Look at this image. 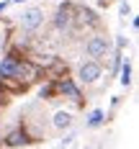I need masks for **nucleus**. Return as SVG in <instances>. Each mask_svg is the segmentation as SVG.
I'll return each mask as SVG.
<instances>
[{
  "mask_svg": "<svg viewBox=\"0 0 139 149\" xmlns=\"http://www.w3.org/2000/svg\"><path fill=\"white\" fill-rule=\"evenodd\" d=\"M108 49H111V44H108L106 36H90V39H88V44H85V52H88V57H93V59L106 57Z\"/></svg>",
  "mask_w": 139,
  "mask_h": 149,
  "instance_id": "1",
  "label": "nucleus"
},
{
  "mask_svg": "<svg viewBox=\"0 0 139 149\" xmlns=\"http://www.w3.org/2000/svg\"><path fill=\"white\" fill-rule=\"evenodd\" d=\"M77 77H80V82H85V85L95 82V80L101 77V64H98V59H90V62H85V64H80Z\"/></svg>",
  "mask_w": 139,
  "mask_h": 149,
  "instance_id": "2",
  "label": "nucleus"
},
{
  "mask_svg": "<svg viewBox=\"0 0 139 149\" xmlns=\"http://www.w3.org/2000/svg\"><path fill=\"white\" fill-rule=\"evenodd\" d=\"M41 21H44V15H41L39 8H29V10H23V15H21L23 31H36L39 26H41Z\"/></svg>",
  "mask_w": 139,
  "mask_h": 149,
  "instance_id": "3",
  "label": "nucleus"
},
{
  "mask_svg": "<svg viewBox=\"0 0 139 149\" xmlns=\"http://www.w3.org/2000/svg\"><path fill=\"white\" fill-rule=\"evenodd\" d=\"M18 62H21V57H18L15 52L5 54L3 62H0V80H10V77L15 74V70H18Z\"/></svg>",
  "mask_w": 139,
  "mask_h": 149,
  "instance_id": "4",
  "label": "nucleus"
},
{
  "mask_svg": "<svg viewBox=\"0 0 139 149\" xmlns=\"http://www.w3.org/2000/svg\"><path fill=\"white\" fill-rule=\"evenodd\" d=\"M57 88H59V93H62V95H67L70 100H75V103H80V100H82V95H80V88H77L75 82L70 80V77L59 80V85H57Z\"/></svg>",
  "mask_w": 139,
  "mask_h": 149,
  "instance_id": "5",
  "label": "nucleus"
},
{
  "mask_svg": "<svg viewBox=\"0 0 139 149\" xmlns=\"http://www.w3.org/2000/svg\"><path fill=\"white\" fill-rule=\"evenodd\" d=\"M72 18H75V15H72V8H67V5H64V8H59L57 15H54V26H57L59 31H64V29H70V26H72Z\"/></svg>",
  "mask_w": 139,
  "mask_h": 149,
  "instance_id": "6",
  "label": "nucleus"
},
{
  "mask_svg": "<svg viewBox=\"0 0 139 149\" xmlns=\"http://www.w3.org/2000/svg\"><path fill=\"white\" fill-rule=\"evenodd\" d=\"M52 126H54V129H59V131H64V129H70V126H72V116H70L67 111H57V113H54V118H52Z\"/></svg>",
  "mask_w": 139,
  "mask_h": 149,
  "instance_id": "7",
  "label": "nucleus"
},
{
  "mask_svg": "<svg viewBox=\"0 0 139 149\" xmlns=\"http://www.w3.org/2000/svg\"><path fill=\"white\" fill-rule=\"evenodd\" d=\"M29 139H26V134L23 131H13V134H8V139H5V144L8 147H23Z\"/></svg>",
  "mask_w": 139,
  "mask_h": 149,
  "instance_id": "8",
  "label": "nucleus"
},
{
  "mask_svg": "<svg viewBox=\"0 0 139 149\" xmlns=\"http://www.w3.org/2000/svg\"><path fill=\"white\" fill-rule=\"evenodd\" d=\"M103 121H106V116H103V111H93L90 116H88V126H90V129H95V126H101Z\"/></svg>",
  "mask_w": 139,
  "mask_h": 149,
  "instance_id": "9",
  "label": "nucleus"
},
{
  "mask_svg": "<svg viewBox=\"0 0 139 149\" xmlns=\"http://www.w3.org/2000/svg\"><path fill=\"white\" fill-rule=\"evenodd\" d=\"M131 82V67H129V62H124L121 64V85H129Z\"/></svg>",
  "mask_w": 139,
  "mask_h": 149,
  "instance_id": "10",
  "label": "nucleus"
},
{
  "mask_svg": "<svg viewBox=\"0 0 139 149\" xmlns=\"http://www.w3.org/2000/svg\"><path fill=\"white\" fill-rule=\"evenodd\" d=\"M8 3H10V0H3V3H0V13H3L5 8H8Z\"/></svg>",
  "mask_w": 139,
  "mask_h": 149,
  "instance_id": "11",
  "label": "nucleus"
},
{
  "mask_svg": "<svg viewBox=\"0 0 139 149\" xmlns=\"http://www.w3.org/2000/svg\"><path fill=\"white\" fill-rule=\"evenodd\" d=\"M98 3H101V5H108V3H111V0H98Z\"/></svg>",
  "mask_w": 139,
  "mask_h": 149,
  "instance_id": "12",
  "label": "nucleus"
},
{
  "mask_svg": "<svg viewBox=\"0 0 139 149\" xmlns=\"http://www.w3.org/2000/svg\"><path fill=\"white\" fill-rule=\"evenodd\" d=\"M10 3H23V0H10Z\"/></svg>",
  "mask_w": 139,
  "mask_h": 149,
  "instance_id": "13",
  "label": "nucleus"
},
{
  "mask_svg": "<svg viewBox=\"0 0 139 149\" xmlns=\"http://www.w3.org/2000/svg\"><path fill=\"white\" fill-rule=\"evenodd\" d=\"M0 144H3V139H0Z\"/></svg>",
  "mask_w": 139,
  "mask_h": 149,
  "instance_id": "14",
  "label": "nucleus"
}]
</instances>
